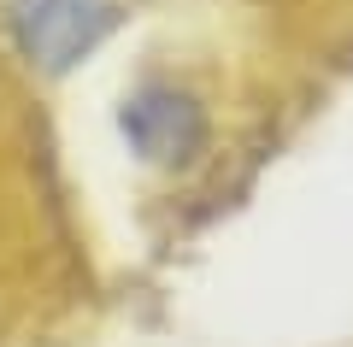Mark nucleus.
<instances>
[{"label": "nucleus", "instance_id": "nucleus-2", "mask_svg": "<svg viewBox=\"0 0 353 347\" xmlns=\"http://www.w3.org/2000/svg\"><path fill=\"white\" fill-rule=\"evenodd\" d=\"M118 130L148 165H189L206 148V112L176 83H141L118 112Z\"/></svg>", "mask_w": 353, "mask_h": 347}, {"label": "nucleus", "instance_id": "nucleus-1", "mask_svg": "<svg viewBox=\"0 0 353 347\" xmlns=\"http://www.w3.org/2000/svg\"><path fill=\"white\" fill-rule=\"evenodd\" d=\"M6 24H12L18 53L36 71L59 77L112 36L118 6L112 0H12L6 6Z\"/></svg>", "mask_w": 353, "mask_h": 347}]
</instances>
